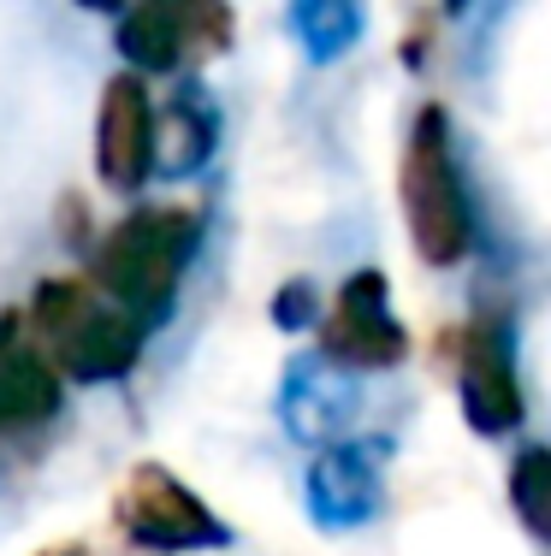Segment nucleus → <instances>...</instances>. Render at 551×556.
<instances>
[{
	"label": "nucleus",
	"instance_id": "nucleus-10",
	"mask_svg": "<svg viewBox=\"0 0 551 556\" xmlns=\"http://www.w3.org/2000/svg\"><path fill=\"white\" fill-rule=\"evenodd\" d=\"M60 415V374L48 355L30 350L18 314H0V439L30 432Z\"/></svg>",
	"mask_w": 551,
	"mask_h": 556
},
{
	"label": "nucleus",
	"instance_id": "nucleus-8",
	"mask_svg": "<svg viewBox=\"0 0 551 556\" xmlns=\"http://www.w3.org/2000/svg\"><path fill=\"white\" fill-rule=\"evenodd\" d=\"M456 396L475 432H510L522 427V391L510 374V343L492 326H468L456 343Z\"/></svg>",
	"mask_w": 551,
	"mask_h": 556
},
{
	"label": "nucleus",
	"instance_id": "nucleus-12",
	"mask_svg": "<svg viewBox=\"0 0 551 556\" xmlns=\"http://www.w3.org/2000/svg\"><path fill=\"white\" fill-rule=\"evenodd\" d=\"M350 396L338 391V374H321L314 362H297L291 379H285V432L303 444H321L345 427Z\"/></svg>",
	"mask_w": 551,
	"mask_h": 556
},
{
	"label": "nucleus",
	"instance_id": "nucleus-7",
	"mask_svg": "<svg viewBox=\"0 0 551 556\" xmlns=\"http://www.w3.org/2000/svg\"><path fill=\"white\" fill-rule=\"evenodd\" d=\"M96 172L108 190H137L154 172V101L137 72L113 77L101 89L96 113Z\"/></svg>",
	"mask_w": 551,
	"mask_h": 556
},
{
	"label": "nucleus",
	"instance_id": "nucleus-1",
	"mask_svg": "<svg viewBox=\"0 0 551 556\" xmlns=\"http://www.w3.org/2000/svg\"><path fill=\"white\" fill-rule=\"evenodd\" d=\"M196 243H202V219L190 207H137L96 249V278L89 285L120 302L142 332H154L173 314Z\"/></svg>",
	"mask_w": 551,
	"mask_h": 556
},
{
	"label": "nucleus",
	"instance_id": "nucleus-9",
	"mask_svg": "<svg viewBox=\"0 0 551 556\" xmlns=\"http://www.w3.org/2000/svg\"><path fill=\"white\" fill-rule=\"evenodd\" d=\"M379 497H386V480H379V450L374 444H338L321 450L309 468V509L321 527H362L374 521Z\"/></svg>",
	"mask_w": 551,
	"mask_h": 556
},
{
	"label": "nucleus",
	"instance_id": "nucleus-6",
	"mask_svg": "<svg viewBox=\"0 0 551 556\" xmlns=\"http://www.w3.org/2000/svg\"><path fill=\"white\" fill-rule=\"evenodd\" d=\"M226 30L220 0H137L120 18V54L137 77H161L190 48H226Z\"/></svg>",
	"mask_w": 551,
	"mask_h": 556
},
{
	"label": "nucleus",
	"instance_id": "nucleus-16",
	"mask_svg": "<svg viewBox=\"0 0 551 556\" xmlns=\"http://www.w3.org/2000/svg\"><path fill=\"white\" fill-rule=\"evenodd\" d=\"M84 12H120V0H77Z\"/></svg>",
	"mask_w": 551,
	"mask_h": 556
},
{
	"label": "nucleus",
	"instance_id": "nucleus-3",
	"mask_svg": "<svg viewBox=\"0 0 551 556\" xmlns=\"http://www.w3.org/2000/svg\"><path fill=\"white\" fill-rule=\"evenodd\" d=\"M403 219H410L415 255L427 267H456L475 249V214H468L463 166L451 154V125L439 108L415 113V130L403 142Z\"/></svg>",
	"mask_w": 551,
	"mask_h": 556
},
{
	"label": "nucleus",
	"instance_id": "nucleus-13",
	"mask_svg": "<svg viewBox=\"0 0 551 556\" xmlns=\"http://www.w3.org/2000/svg\"><path fill=\"white\" fill-rule=\"evenodd\" d=\"M291 30L309 60H338L362 36V0H291Z\"/></svg>",
	"mask_w": 551,
	"mask_h": 556
},
{
	"label": "nucleus",
	"instance_id": "nucleus-15",
	"mask_svg": "<svg viewBox=\"0 0 551 556\" xmlns=\"http://www.w3.org/2000/svg\"><path fill=\"white\" fill-rule=\"evenodd\" d=\"M273 314H279L285 332H303V326H314V290L309 285H285L279 296H273Z\"/></svg>",
	"mask_w": 551,
	"mask_h": 556
},
{
	"label": "nucleus",
	"instance_id": "nucleus-17",
	"mask_svg": "<svg viewBox=\"0 0 551 556\" xmlns=\"http://www.w3.org/2000/svg\"><path fill=\"white\" fill-rule=\"evenodd\" d=\"M42 556H84V551H77V545H60V551H42Z\"/></svg>",
	"mask_w": 551,
	"mask_h": 556
},
{
	"label": "nucleus",
	"instance_id": "nucleus-18",
	"mask_svg": "<svg viewBox=\"0 0 551 556\" xmlns=\"http://www.w3.org/2000/svg\"><path fill=\"white\" fill-rule=\"evenodd\" d=\"M444 7H468V0H444Z\"/></svg>",
	"mask_w": 551,
	"mask_h": 556
},
{
	"label": "nucleus",
	"instance_id": "nucleus-2",
	"mask_svg": "<svg viewBox=\"0 0 551 556\" xmlns=\"http://www.w3.org/2000/svg\"><path fill=\"white\" fill-rule=\"evenodd\" d=\"M36 338L48 343V362L72 374L77 386L125 379L142 355V326L113 296H101L89 278H42L30 296Z\"/></svg>",
	"mask_w": 551,
	"mask_h": 556
},
{
	"label": "nucleus",
	"instance_id": "nucleus-4",
	"mask_svg": "<svg viewBox=\"0 0 551 556\" xmlns=\"http://www.w3.org/2000/svg\"><path fill=\"white\" fill-rule=\"evenodd\" d=\"M120 527L137 551H161V556L231 545V527L184 480H173L161 462H142V468L120 485Z\"/></svg>",
	"mask_w": 551,
	"mask_h": 556
},
{
	"label": "nucleus",
	"instance_id": "nucleus-14",
	"mask_svg": "<svg viewBox=\"0 0 551 556\" xmlns=\"http://www.w3.org/2000/svg\"><path fill=\"white\" fill-rule=\"evenodd\" d=\"M510 503H516L522 527L551 545V450H522L510 462Z\"/></svg>",
	"mask_w": 551,
	"mask_h": 556
},
{
	"label": "nucleus",
	"instance_id": "nucleus-5",
	"mask_svg": "<svg viewBox=\"0 0 551 556\" xmlns=\"http://www.w3.org/2000/svg\"><path fill=\"white\" fill-rule=\"evenodd\" d=\"M410 338H403L398 314H391L386 278L379 273H356L345 278L333 314L321 326V355L345 374H379V367H398Z\"/></svg>",
	"mask_w": 551,
	"mask_h": 556
},
{
	"label": "nucleus",
	"instance_id": "nucleus-11",
	"mask_svg": "<svg viewBox=\"0 0 551 556\" xmlns=\"http://www.w3.org/2000/svg\"><path fill=\"white\" fill-rule=\"evenodd\" d=\"M220 149V113L196 84H184L161 113H154V172L161 178H190L214 161Z\"/></svg>",
	"mask_w": 551,
	"mask_h": 556
}]
</instances>
